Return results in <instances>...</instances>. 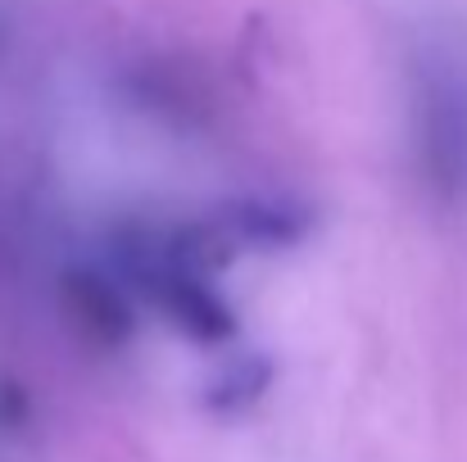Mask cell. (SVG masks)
<instances>
[{
    "mask_svg": "<svg viewBox=\"0 0 467 462\" xmlns=\"http://www.w3.org/2000/svg\"><path fill=\"white\" fill-rule=\"evenodd\" d=\"M413 146L422 177L450 204L467 200V68L445 50L413 68Z\"/></svg>",
    "mask_w": 467,
    "mask_h": 462,
    "instance_id": "cell-1",
    "label": "cell"
},
{
    "mask_svg": "<svg viewBox=\"0 0 467 462\" xmlns=\"http://www.w3.org/2000/svg\"><path fill=\"white\" fill-rule=\"evenodd\" d=\"M64 308L78 322V331L96 344H123L132 335V308L128 300L96 272H78L64 282Z\"/></svg>",
    "mask_w": 467,
    "mask_h": 462,
    "instance_id": "cell-2",
    "label": "cell"
},
{
    "mask_svg": "<svg viewBox=\"0 0 467 462\" xmlns=\"http://www.w3.org/2000/svg\"><path fill=\"white\" fill-rule=\"evenodd\" d=\"M264 385H268V363L245 358V363H236V367H227V372L218 376V385L209 390V404H213V408H241V404L259 399Z\"/></svg>",
    "mask_w": 467,
    "mask_h": 462,
    "instance_id": "cell-3",
    "label": "cell"
}]
</instances>
